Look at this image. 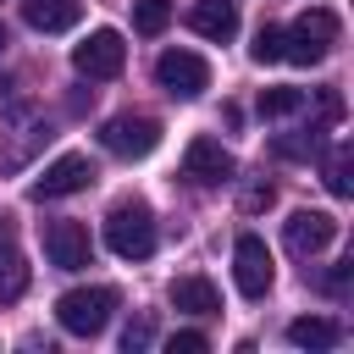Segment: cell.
I'll list each match as a JSON object with an SVG mask.
<instances>
[{
  "label": "cell",
  "instance_id": "cell-1",
  "mask_svg": "<svg viewBox=\"0 0 354 354\" xmlns=\"http://www.w3.org/2000/svg\"><path fill=\"white\" fill-rule=\"evenodd\" d=\"M105 243L122 260H149L155 254V216H149V205L144 199H122L105 216Z\"/></svg>",
  "mask_w": 354,
  "mask_h": 354
},
{
  "label": "cell",
  "instance_id": "cell-20",
  "mask_svg": "<svg viewBox=\"0 0 354 354\" xmlns=\"http://www.w3.org/2000/svg\"><path fill=\"white\" fill-rule=\"evenodd\" d=\"M249 55H254L260 66H271V61H282V28H271V22H266V28L254 33V44H249Z\"/></svg>",
  "mask_w": 354,
  "mask_h": 354
},
{
  "label": "cell",
  "instance_id": "cell-12",
  "mask_svg": "<svg viewBox=\"0 0 354 354\" xmlns=\"http://www.w3.org/2000/svg\"><path fill=\"white\" fill-rule=\"evenodd\" d=\"M188 28H194L199 39L227 44V39L238 33V6H232V0H199V6L188 11Z\"/></svg>",
  "mask_w": 354,
  "mask_h": 354
},
{
  "label": "cell",
  "instance_id": "cell-19",
  "mask_svg": "<svg viewBox=\"0 0 354 354\" xmlns=\"http://www.w3.org/2000/svg\"><path fill=\"white\" fill-rule=\"evenodd\" d=\"M304 105L299 88H260V116H293Z\"/></svg>",
  "mask_w": 354,
  "mask_h": 354
},
{
  "label": "cell",
  "instance_id": "cell-9",
  "mask_svg": "<svg viewBox=\"0 0 354 354\" xmlns=\"http://www.w3.org/2000/svg\"><path fill=\"white\" fill-rule=\"evenodd\" d=\"M183 177H188L194 188H216V183H227V177H232V155L221 149V138H194L188 155H183Z\"/></svg>",
  "mask_w": 354,
  "mask_h": 354
},
{
  "label": "cell",
  "instance_id": "cell-5",
  "mask_svg": "<svg viewBox=\"0 0 354 354\" xmlns=\"http://www.w3.org/2000/svg\"><path fill=\"white\" fill-rule=\"evenodd\" d=\"M122 61H127V44H122L116 28H94V33L72 50V66H77L83 77H116Z\"/></svg>",
  "mask_w": 354,
  "mask_h": 354
},
{
  "label": "cell",
  "instance_id": "cell-10",
  "mask_svg": "<svg viewBox=\"0 0 354 354\" xmlns=\"http://www.w3.org/2000/svg\"><path fill=\"white\" fill-rule=\"evenodd\" d=\"M88 183H94L88 155H55V160L44 166V177L33 183V199H66V194H77V188H88Z\"/></svg>",
  "mask_w": 354,
  "mask_h": 354
},
{
  "label": "cell",
  "instance_id": "cell-18",
  "mask_svg": "<svg viewBox=\"0 0 354 354\" xmlns=\"http://www.w3.org/2000/svg\"><path fill=\"white\" fill-rule=\"evenodd\" d=\"M348 171H354V155H348V144H343V149L326 160V188H332L337 199H348V194H354V177H348Z\"/></svg>",
  "mask_w": 354,
  "mask_h": 354
},
{
  "label": "cell",
  "instance_id": "cell-4",
  "mask_svg": "<svg viewBox=\"0 0 354 354\" xmlns=\"http://www.w3.org/2000/svg\"><path fill=\"white\" fill-rule=\"evenodd\" d=\"M100 144H105L111 155H122V160H144V155L160 144V122H155V116H111V122L100 127Z\"/></svg>",
  "mask_w": 354,
  "mask_h": 354
},
{
  "label": "cell",
  "instance_id": "cell-8",
  "mask_svg": "<svg viewBox=\"0 0 354 354\" xmlns=\"http://www.w3.org/2000/svg\"><path fill=\"white\" fill-rule=\"evenodd\" d=\"M332 238H337V221H332L326 210H293V216L282 221V243H288V254H299V260L321 254Z\"/></svg>",
  "mask_w": 354,
  "mask_h": 354
},
{
  "label": "cell",
  "instance_id": "cell-17",
  "mask_svg": "<svg viewBox=\"0 0 354 354\" xmlns=\"http://www.w3.org/2000/svg\"><path fill=\"white\" fill-rule=\"evenodd\" d=\"M166 22H171V0H133V28L144 39H155Z\"/></svg>",
  "mask_w": 354,
  "mask_h": 354
},
{
  "label": "cell",
  "instance_id": "cell-2",
  "mask_svg": "<svg viewBox=\"0 0 354 354\" xmlns=\"http://www.w3.org/2000/svg\"><path fill=\"white\" fill-rule=\"evenodd\" d=\"M111 310H116V288H72V293L55 299V321H61V332H72V337L105 332Z\"/></svg>",
  "mask_w": 354,
  "mask_h": 354
},
{
  "label": "cell",
  "instance_id": "cell-14",
  "mask_svg": "<svg viewBox=\"0 0 354 354\" xmlns=\"http://www.w3.org/2000/svg\"><path fill=\"white\" fill-rule=\"evenodd\" d=\"M77 17H83L77 0H22V22L39 33H66Z\"/></svg>",
  "mask_w": 354,
  "mask_h": 354
},
{
  "label": "cell",
  "instance_id": "cell-15",
  "mask_svg": "<svg viewBox=\"0 0 354 354\" xmlns=\"http://www.w3.org/2000/svg\"><path fill=\"white\" fill-rule=\"evenodd\" d=\"M22 293H28V266L11 243V221L0 216V304H17Z\"/></svg>",
  "mask_w": 354,
  "mask_h": 354
},
{
  "label": "cell",
  "instance_id": "cell-11",
  "mask_svg": "<svg viewBox=\"0 0 354 354\" xmlns=\"http://www.w3.org/2000/svg\"><path fill=\"white\" fill-rule=\"evenodd\" d=\"M44 254L61 271H83L88 266V227L83 221H44Z\"/></svg>",
  "mask_w": 354,
  "mask_h": 354
},
{
  "label": "cell",
  "instance_id": "cell-25",
  "mask_svg": "<svg viewBox=\"0 0 354 354\" xmlns=\"http://www.w3.org/2000/svg\"><path fill=\"white\" fill-rule=\"evenodd\" d=\"M0 50H6V28H0Z\"/></svg>",
  "mask_w": 354,
  "mask_h": 354
},
{
  "label": "cell",
  "instance_id": "cell-26",
  "mask_svg": "<svg viewBox=\"0 0 354 354\" xmlns=\"http://www.w3.org/2000/svg\"><path fill=\"white\" fill-rule=\"evenodd\" d=\"M0 88H6V77H0Z\"/></svg>",
  "mask_w": 354,
  "mask_h": 354
},
{
  "label": "cell",
  "instance_id": "cell-7",
  "mask_svg": "<svg viewBox=\"0 0 354 354\" xmlns=\"http://www.w3.org/2000/svg\"><path fill=\"white\" fill-rule=\"evenodd\" d=\"M232 277H238V293L243 299H266L271 293V249L254 238V232H243L238 238V249H232Z\"/></svg>",
  "mask_w": 354,
  "mask_h": 354
},
{
  "label": "cell",
  "instance_id": "cell-24",
  "mask_svg": "<svg viewBox=\"0 0 354 354\" xmlns=\"http://www.w3.org/2000/svg\"><path fill=\"white\" fill-rule=\"evenodd\" d=\"M348 271H354V260H343V266L326 277V293H343V288H348Z\"/></svg>",
  "mask_w": 354,
  "mask_h": 354
},
{
  "label": "cell",
  "instance_id": "cell-13",
  "mask_svg": "<svg viewBox=\"0 0 354 354\" xmlns=\"http://www.w3.org/2000/svg\"><path fill=\"white\" fill-rule=\"evenodd\" d=\"M171 310H183V315H216L221 293H216L210 277H177L171 282Z\"/></svg>",
  "mask_w": 354,
  "mask_h": 354
},
{
  "label": "cell",
  "instance_id": "cell-3",
  "mask_svg": "<svg viewBox=\"0 0 354 354\" xmlns=\"http://www.w3.org/2000/svg\"><path fill=\"white\" fill-rule=\"evenodd\" d=\"M332 44H337V17H332L326 6H310V11L293 22V33H282V61L315 66Z\"/></svg>",
  "mask_w": 354,
  "mask_h": 354
},
{
  "label": "cell",
  "instance_id": "cell-6",
  "mask_svg": "<svg viewBox=\"0 0 354 354\" xmlns=\"http://www.w3.org/2000/svg\"><path fill=\"white\" fill-rule=\"evenodd\" d=\"M155 77H160V88L177 94V100H194V94L210 88V66H205L194 50H166V55L155 61Z\"/></svg>",
  "mask_w": 354,
  "mask_h": 354
},
{
  "label": "cell",
  "instance_id": "cell-23",
  "mask_svg": "<svg viewBox=\"0 0 354 354\" xmlns=\"http://www.w3.org/2000/svg\"><path fill=\"white\" fill-rule=\"evenodd\" d=\"M210 343H205V332H177L171 337V354H205Z\"/></svg>",
  "mask_w": 354,
  "mask_h": 354
},
{
  "label": "cell",
  "instance_id": "cell-21",
  "mask_svg": "<svg viewBox=\"0 0 354 354\" xmlns=\"http://www.w3.org/2000/svg\"><path fill=\"white\" fill-rule=\"evenodd\" d=\"M149 343H155V321H149V315H133L127 332H122V348L133 354V348H149Z\"/></svg>",
  "mask_w": 354,
  "mask_h": 354
},
{
  "label": "cell",
  "instance_id": "cell-22",
  "mask_svg": "<svg viewBox=\"0 0 354 354\" xmlns=\"http://www.w3.org/2000/svg\"><path fill=\"white\" fill-rule=\"evenodd\" d=\"M271 199H277V188H271V183H249V188H243V210H266Z\"/></svg>",
  "mask_w": 354,
  "mask_h": 354
},
{
  "label": "cell",
  "instance_id": "cell-16",
  "mask_svg": "<svg viewBox=\"0 0 354 354\" xmlns=\"http://www.w3.org/2000/svg\"><path fill=\"white\" fill-rule=\"evenodd\" d=\"M343 332H337V321H321V315H299L293 326H288V343L293 348H332Z\"/></svg>",
  "mask_w": 354,
  "mask_h": 354
}]
</instances>
